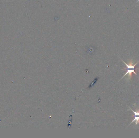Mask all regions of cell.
Instances as JSON below:
<instances>
[{
	"label": "cell",
	"mask_w": 139,
	"mask_h": 138,
	"mask_svg": "<svg viewBox=\"0 0 139 138\" xmlns=\"http://www.w3.org/2000/svg\"><path fill=\"white\" fill-rule=\"evenodd\" d=\"M131 110L133 112L134 114V120L132 121V122L129 125H130L134 121H136V124L137 125L138 123H139V109H137V111H134L133 109H131L130 107H129Z\"/></svg>",
	"instance_id": "7a4b0ae2"
},
{
	"label": "cell",
	"mask_w": 139,
	"mask_h": 138,
	"mask_svg": "<svg viewBox=\"0 0 139 138\" xmlns=\"http://www.w3.org/2000/svg\"><path fill=\"white\" fill-rule=\"evenodd\" d=\"M137 2H139V0H138L137 1L136 3H137Z\"/></svg>",
	"instance_id": "3957f363"
},
{
	"label": "cell",
	"mask_w": 139,
	"mask_h": 138,
	"mask_svg": "<svg viewBox=\"0 0 139 138\" xmlns=\"http://www.w3.org/2000/svg\"><path fill=\"white\" fill-rule=\"evenodd\" d=\"M121 60L124 63V64L126 65L127 68H124V69H127V73H125V74L122 77L121 80L122 79V78H124L128 74V80H131V77H132V74L133 73L137 75V74L135 73V67H136V66L138 64V62H139V60H138V61H137L135 65H133L132 60H131L130 62L129 63V65H128L127 63H125L124 61H123V60Z\"/></svg>",
	"instance_id": "6da1fadb"
}]
</instances>
